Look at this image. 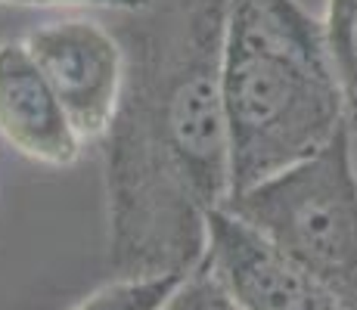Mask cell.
Instances as JSON below:
<instances>
[{
	"instance_id": "7a4b0ae2",
	"label": "cell",
	"mask_w": 357,
	"mask_h": 310,
	"mask_svg": "<svg viewBox=\"0 0 357 310\" xmlns=\"http://www.w3.org/2000/svg\"><path fill=\"white\" fill-rule=\"evenodd\" d=\"M221 100L230 196L311 158L348 127L326 29L301 0H227Z\"/></svg>"
},
{
	"instance_id": "5b68a950",
	"label": "cell",
	"mask_w": 357,
	"mask_h": 310,
	"mask_svg": "<svg viewBox=\"0 0 357 310\" xmlns=\"http://www.w3.org/2000/svg\"><path fill=\"white\" fill-rule=\"evenodd\" d=\"M205 264L243 310H348L314 273L227 208L208 217Z\"/></svg>"
},
{
	"instance_id": "9c48e42d",
	"label": "cell",
	"mask_w": 357,
	"mask_h": 310,
	"mask_svg": "<svg viewBox=\"0 0 357 310\" xmlns=\"http://www.w3.org/2000/svg\"><path fill=\"white\" fill-rule=\"evenodd\" d=\"M159 310H243V307L236 304V298L227 292V286L202 261L193 273H187L181 279V286L171 292V298Z\"/></svg>"
},
{
	"instance_id": "3957f363",
	"label": "cell",
	"mask_w": 357,
	"mask_h": 310,
	"mask_svg": "<svg viewBox=\"0 0 357 310\" xmlns=\"http://www.w3.org/2000/svg\"><path fill=\"white\" fill-rule=\"evenodd\" d=\"M351 140V127H342L320 153L233 192L224 208L314 273L348 310H357V168Z\"/></svg>"
},
{
	"instance_id": "52a82bcc",
	"label": "cell",
	"mask_w": 357,
	"mask_h": 310,
	"mask_svg": "<svg viewBox=\"0 0 357 310\" xmlns=\"http://www.w3.org/2000/svg\"><path fill=\"white\" fill-rule=\"evenodd\" d=\"M324 29L345 100V121L357 134V0H326Z\"/></svg>"
},
{
	"instance_id": "8992f818",
	"label": "cell",
	"mask_w": 357,
	"mask_h": 310,
	"mask_svg": "<svg viewBox=\"0 0 357 310\" xmlns=\"http://www.w3.org/2000/svg\"><path fill=\"white\" fill-rule=\"evenodd\" d=\"M0 137L50 168L75 164L84 146L22 40H0Z\"/></svg>"
},
{
	"instance_id": "30bf717a",
	"label": "cell",
	"mask_w": 357,
	"mask_h": 310,
	"mask_svg": "<svg viewBox=\"0 0 357 310\" xmlns=\"http://www.w3.org/2000/svg\"><path fill=\"white\" fill-rule=\"evenodd\" d=\"M0 6H29V10H115L143 13L153 0H0Z\"/></svg>"
},
{
	"instance_id": "277c9868",
	"label": "cell",
	"mask_w": 357,
	"mask_h": 310,
	"mask_svg": "<svg viewBox=\"0 0 357 310\" xmlns=\"http://www.w3.org/2000/svg\"><path fill=\"white\" fill-rule=\"evenodd\" d=\"M22 44L59 96L75 134L84 143L102 140L125 84L119 34L93 19H59L29 31Z\"/></svg>"
},
{
	"instance_id": "6da1fadb",
	"label": "cell",
	"mask_w": 357,
	"mask_h": 310,
	"mask_svg": "<svg viewBox=\"0 0 357 310\" xmlns=\"http://www.w3.org/2000/svg\"><path fill=\"white\" fill-rule=\"evenodd\" d=\"M224 6L165 0L119 31L125 84L102 137L115 279L193 273L208 251L211 211L230 199Z\"/></svg>"
},
{
	"instance_id": "ba28073f",
	"label": "cell",
	"mask_w": 357,
	"mask_h": 310,
	"mask_svg": "<svg viewBox=\"0 0 357 310\" xmlns=\"http://www.w3.org/2000/svg\"><path fill=\"white\" fill-rule=\"evenodd\" d=\"M183 277H140V279H112L109 286L91 292L68 310H159L171 298Z\"/></svg>"
}]
</instances>
